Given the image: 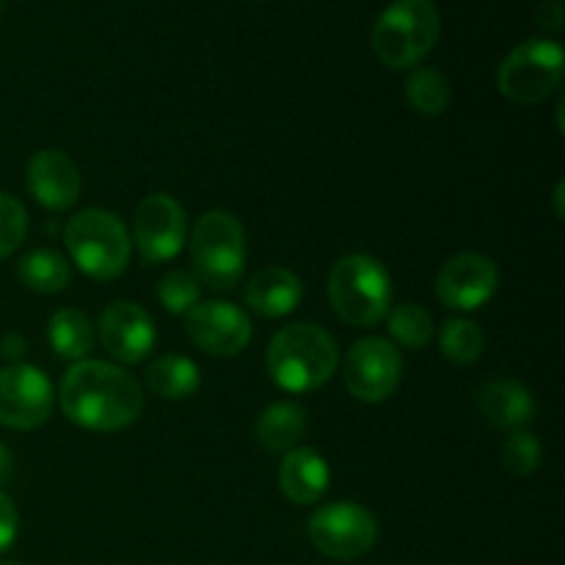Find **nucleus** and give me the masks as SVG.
Listing matches in <instances>:
<instances>
[{
	"label": "nucleus",
	"instance_id": "4",
	"mask_svg": "<svg viewBox=\"0 0 565 565\" xmlns=\"http://www.w3.org/2000/svg\"><path fill=\"white\" fill-rule=\"evenodd\" d=\"M441 17L434 0H395L375 20L370 42L381 64L412 70L439 42Z\"/></svg>",
	"mask_w": 565,
	"mask_h": 565
},
{
	"label": "nucleus",
	"instance_id": "34",
	"mask_svg": "<svg viewBox=\"0 0 565 565\" xmlns=\"http://www.w3.org/2000/svg\"><path fill=\"white\" fill-rule=\"evenodd\" d=\"M0 565H22V563H0Z\"/></svg>",
	"mask_w": 565,
	"mask_h": 565
},
{
	"label": "nucleus",
	"instance_id": "6",
	"mask_svg": "<svg viewBox=\"0 0 565 565\" xmlns=\"http://www.w3.org/2000/svg\"><path fill=\"white\" fill-rule=\"evenodd\" d=\"M191 263L199 285L232 290L246 270V232L226 210H210L191 232Z\"/></svg>",
	"mask_w": 565,
	"mask_h": 565
},
{
	"label": "nucleus",
	"instance_id": "33",
	"mask_svg": "<svg viewBox=\"0 0 565 565\" xmlns=\"http://www.w3.org/2000/svg\"><path fill=\"white\" fill-rule=\"evenodd\" d=\"M555 202H557V215H563V182H557V191H555Z\"/></svg>",
	"mask_w": 565,
	"mask_h": 565
},
{
	"label": "nucleus",
	"instance_id": "23",
	"mask_svg": "<svg viewBox=\"0 0 565 565\" xmlns=\"http://www.w3.org/2000/svg\"><path fill=\"white\" fill-rule=\"evenodd\" d=\"M406 99L417 114L441 116L450 108L452 86L445 72L434 70V66H419L406 77Z\"/></svg>",
	"mask_w": 565,
	"mask_h": 565
},
{
	"label": "nucleus",
	"instance_id": "7",
	"mask_svg": "<svg viewBox=\"0 0 565 565\" xmlns=\"http://www.w3.org/2000/svg\"><path fill=\"white\" fill-rule=\"evenodd\" d=\"M563 83V47L552 39H527L508 53L497 86L511 103L539 105Z\"/></svg>",
	"mask_w": 565,
	"mask_h": 565
},
{
	"label": "nucleus",
	"instance_id": "26",
	"mask_svg": "<svg viewBox=\"0 0 565 565\" xmlns=\"http://www.w3.org/2000/svg\"><path fill=\"white\" fill-rule=\"evenodd\" d=\"M502 467L508 469L516 478H527V475L539 472L541 458H544V450H541V441L535 439V434H530L527 428L511 430L505 441H502Z\"/></svg>",
	"mask_w": 565,
	"mask_h": 565
},
{
	"label": "nucleus",
	"instance_id": "27",
	"mask_svg": "<svg viewBox=\"0 0 565 565\" xmlns=\"http://www.w3.org/2000/svg\"><path fill=\"white\" fill-rule=\"evenodd\" d=\"M158 298L166 312L185 315L188 309L202 301V285L188 270H169L158 285Z\"/></svg>",
	"mask_w": 565,
	"mask_h": 565
},
{
	"label": "nucleus",
	"instance_id": "9",
	"mask_svg": "<svg viewBox=\"0 0 565 565\" xmlns=\"http://www.w3.org/2000/svg\"><path fill=\"white\" fill-rule=\"evenodd\" d=\"M345 386L356 401L384 403L395 395L403 379V356L395 342L364 337L345 356Z\"/></svg>",
	"mask_w": 565,
	"mask_h": 565
},
{
	"label": "nucleus",
	"instance_id": "14",
	"mask_svg": "<svg viewBox=\"0 0 565 565\" xmlns=\"http://www.w3.org/2000/svg\"><path fill=\"white\" fill-rule=\"evenodd\" d=\"M97 334L105 351L125 364H138L152 353L158 331L152 315L136 301H114L97 320Z\"/></svg>",
	"mask_w": 565,
	"mask_h": 565
},
{
	"label": "nucleus",
	"instance_id": "35",
	"mask_svg": "<svg viewBox=\"0 0 565 565\" xmlns=\"http://www.w3.org/2000/svg\"><path fill=\"white\" fill-rule=\"evenodd\" d=\"M0 14H3V0H0Z\"/></svg>",
	"mask_w": 565,
	"mask_h": 565
},
{
	"label": "nucleus",
	"instance_id": "29",
	"mask_svg": "<svg viewBox=\"0 0 565 565\" xmlns=\"http://www.w3.org/2000/svg\"><path fill=\"white\" fill-rule=\"evenodd\" d=\"M17 533H20V513H17L11 497L0 491V555L11 550Z\"/></svg>",
	"mask_w": 565,
	"mask_h": 565
},
{
	"label": "nucleus",
	"instance_id": "32",
	"mask_svg": "<svg viewBox=\"0 0 565 565\" xmlns=\"http://www.w3.org/2000/svg\"><path fill=\"white\" fill-rule=\"evenodd\" d=\"M11 472H14V458H11L9 447H6L3 441H0V486L9 483Z\"/></svg>",
	"mask_w": 565,
	"mask_h": 565
},
{
	"label": "nucleus",
	"instance_id": "25",
	"mask_svg": "<svg viewBox=\"0 0 565 565\" xmlns=\"http://www.w3.org/2000/svg\"><path fill=\"white\" fill-rule=\"evenodd\" d=\"M386 323H390L392 340L412 351H419L434 340V315L423 303H401L386 315Z\"/></svg>",
	"mask_w": 565,
	"mask_h": 565
},
{
	"label": "nucleus",
	"instance_id": "19",
	"mask_svg": "<svg viewBox=\"0 0 565 565\" xmlns=\"http://www.w3.org/2000/svg\"><path fill=\"white\" fill-rule=\"evenodd\" d=\"M307 434V412L298 403H274L254 425L259 447L268 452H290Z\"/></svg>",
	"mask_w": 565,
	"mask_h": 565
},
{
	"label": "nucleus",
	"instance_id": "2",
	"mask_svg": "<svg viewBox=\"0 0 565 565\" xmlns=\"http://www.w3.org/2000/svg\"><path fill=\"white\" fill-rule=\"evenodd\" d=\"M270 381L285 392H315L329 384L340 367V348L326 329L315 323L285 326L265 353Z\"/></svg>",
	"mask_w": 565,
	"mask_h": 565
},
{
	"label": "nucleus",
	"instance_id": "31",
	"mask_svg": "<svg viewBox=\"0 0 565 565\" xmlns=\"http://www.w3.org/2000/svg\"><path fill=\"white\" fill-rule=\"evenodd\" d=\"M28 345H25V337L22 334H6L3 340V356L9 359V362L20 364V359L25 356Z\"/></svg>",
	"mask_w": 565,
	"mask_h": 565
},
{
	"label": "nucleus",
	"instance_id": "17",
	"mask_svg": "<svg viewBox=\"0 0 565 565\" xmlns=\"http://www.w3.org/2000/svg\"><path fill=\"white\" fill-rule=\"evenodd\" d=\"M331 472L326 458L312 447H292L279 463V489L292 505H315L326 497Z\"/></svg>",
	"mask_w": 565,
	"mask_h": 565
},
{
	"label": "nucleus",
	"instance_id": "20",
	"mask_svg": "<svg viewBox=\"0 0 565 565\" xmlns=\"http://www.w3.org/2000/svg\"><path fill=\"white\" fill-rule=\"evenodd\" d=\"M199 384H202V375H199L196 362L185 356L166 353V356L147 364L149 392L163 397V401H185V397L196 395Z\"/></svg>",
	"mask_w": 565,
	"mask_h": 565
},
{
	"label": "nucleus",
	"instance_id": "21",
	"mask_svg": "<svg viewBox=\"0 0 565 565\" xmlns=\"http://www.w3.org/2000/svg\"><path fill=\"white\" fill-rule=\"evenodd\" d=\"M50 348L58 359L66 362H81L88 351L94 348V326L77 309H58V312L50 318L47 326Z\"/></svg>",
	"mask_w": 565,
	"mask_h": 565
},
{
	"label": "nucleus",
	"instance_id": "18",
	"mask_svg": "<svg viewBox=\"0 0 565 565\" xmlns=\"http://www.w3.org/2000/svg\"><path fill=\"white\" fill-rule=\"evenodd\" d=\"M243 298L259 318H285V315L296 312V307L301 303L303 285L292 270L274 265V268L257 270L248 279Z\"/></svg>",
	"mask_w": 565,
	"mask_h": 565
},
{
	"label": "nucleus",
	"instance_id": "15",
	"mask_svg": "<svg viewBox=\"0 0 565 565\" xmlns=\"http://www.w3.org/2000/svg\"><path fill=\"white\" fill-rule=\"evenodd\" d=\"M28 193L47 210H70L81 196V169L61 149H42L28 160Z\"/></svg>",
	"mask_w": 565,
	"mask_h": 565
},
{
	"label": "nucleus",
	"instance_id": "3",
	"mask_svg": "<svg viewBox=\"0 0 565 565\" xmlns=\"http://www.w3.org/2000/svg\"><path fill=\"white\" fill-rule=\"evenodd\" d=\"M329 301L337 318L356 329L386 320L392 307V276L373 254H348L329 274Z\"/></svg>",
	"mask_w": 565,
	"mask_h": 565
},
{
	"label": "nucleus",
	"instance_id": "22",
	"mask_svg": "<svg viewBox=\"0 0 565 565\" xmlns=\"http://www.w3.org/2000/svg\"><path fill=\"white\" fill-rule=\"evenodd\" d=\"M17 276L28 290L53 296V292L66 290V285L72 281V268L61 254L50 252V248H33L20 259Z\"/></svg>",
	"mask_w": 565,
	"mask_h": 565
},
{
	"label": "nucleus",
	"instance_id": "12",
	"mask_svg": "<svg viewBox=\"0 0 565 565\" xmlns=\"http://www.w3.org/2000/svg\"><path fill=\"white\" fill-rule=\"evenodd\" d=\"M185 334L210 356H237L252 342V318L230 301H199L185 312Z\"/></svg>",
	"mask_w": 565,
	"mask_h": 565
},
{
	"label": "nucleus",
	"instance_id": "8",
	"mask_svg": "<svg viewBox=\"0 0 565 565\" xmlns=\"http://www.w3.org/2000/svg\"><path fill=\"white\" fill-rule=\"evenodd\" d=\"M309 541L331 561H359L379 544V522L359 502H331L309 519Z\"/></svg>",
	"mask_w": 565,
	"mask_h": 565
},
{
	"label": "nucleus",
	"instance_id": "16",
	"mask_svg": "<svg viewBox=\"0 0 565 565\" xmlns=\"http://www.w3.org/2000/svg\"><path fill=\"white\" fill-rule=\"evenodd\" d=\"M478 408L486 423L497 430H522L535 417V397L522 381L497 379L480 386Z\"/></svg>",
	"mask_w": 565,
	"mask_h": 565
},
{
	"label": "nucleus",
	"instance_id": "5",
	"mask_svg": "<svg viewBox=\"0 0 565 565\" xmlns=\"http://www.w3.org/2000/svg\"><path fill=\"white\" fill-rule=\"evenodd\" d=\"M66 252L86 276L110 281L130 263L132 241L125 221L103 207H86L70 218L64 230Z\"/></svg>",
	"mask_w": 565,
	"mask_h": 565
},
{
	"label": "nucleus",
	"instance_id": "24",
	"mask_svg": "<svg viewBox=\"0 0 565 565\" xmlns=\"http://www.w3.org/2000/svg\"><path fill=\"white\" fill-rule=\"evenodd\" d=\"M439 348L447 362L458 364V367H467V364L478 362L483 356L486 337L480 331V326L472 323V320L452 318L441 326Z\"/></svg>",
	"mask_w": 565,
	"mask_h": 565
},
{
	"label": "nucleus",
	"instance_id": "11",
	"mask_svg": "<svg viewBox=\"0 0 565 565\" xmlns=\"http://www.w3.org/2000/svg\"><path fill=\"white\" fill-rule=\"evenodd\" d=\"M132 241L143 263L158 265L174 259L185 248L188 218L182 204L169 193H152L136 207Z\"/></svg>",
	"mask_w": 565,
	"mask_h": 565
},
{
	"label": "nucleus",
	"instance_id": "10",
	"mask_svg": "<svg viewBox=\"0 0 565 565\" xmlns=\"http://www.w3.org/2000/svg\"><path fill=\"white\" fill-rule=\"evenodd\" d=\"M55 395L47 375L33 364H9L0 370V425L33 430L53 414Z\"/></svg>",
	"mask_w": 565,
	"mask_h": 565
},
{
	"label": "nucleus",
	"instance_id": "30",
	"mask_svg": "<svg viewBox=\"0 0 565 565\" xmlns=\"http://www.w3.org/2000/svg\"><path fill=\"white\" fill-rule=\"evenodd\" d=\"M535 22H539L544 31H561L563 25V6L561 0H544L539 6V14H535Z\"/></svg>",
	"mask_w": 565,
	"mask_h": 565
},
{
	"label": "nucleus",
	"instance_id": "28",
	"mask_svg": "<svg viewBox=\"0 0 565 565\" xmlns=\"http://www.w3.org/2000/svg\"><path fill=\"white\" fill-rule=\"evenodd\" d=\"M28 235V213L20 199L0 191V259L11 257Z\"/></svg>",
	"mask_w": 565,
	"mask_h": 565
},
{
	"label": "nucleus",
	"instance_id": "1",
	"mask_svg": "<svg viewBox=\"0 0 565 565\" xmlns=\"http://www.w3.org/2000/svg\"><path fill=\"white\" fill-rule=\"evenodd\" d=\"M64 417L94 434L125 430L141 417L143 390L130 373L99 359H81L61 379Z\"/></svg>",
	"mask_w": 565,
	"mask_h": 565
},
{
	"label": "nucleus",
	"instance_id": "13",
	"mask_svg": "<svg viewBox=\"0 0 565 565\" xmlns=\"http://www.w3.org/2000/svg\"><path fill=\"white\" fill-rule=\"evenodd\" d=\"M500 270L494 259L480 252H463L447 259L436 276V296L441 307L456 312H475L494 298Z\"/></svg>",
	"mask_w": 565,
	"mask_h": 565
}]
</instances>
